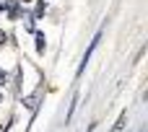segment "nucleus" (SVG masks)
<instances>
[{"instance_id": "nucleus-1", "label": "nucleus", "mask_w": 148, "mask_h": 132, "mask_svg": "<svg viewBox=\"0 0 148 132\" xmlns=\"http://www.w3.org/2000/svg\"><path fill=\"white\" fill-rule=\"evenodd\" d=\"M0 8L8 10L10 18H18V13H21V10H18V0H0Z\"/></svg>"}, {"instance_id": "nucleus-2", "label": "nucleus", "mask_w": 148, "mask_h": 132, "mask_svg": "<svg viewBox=\"0 0 148 132\" xmlns=\"http://www.w3.org/2000/svg\"><path fill=\"white\" fill-rule=\"evenodd\" d=\"M44 47H47V42H44V34H36V49H39V52H44Z\"/></svg>"}, {"instance_id": "nucleus-3", "label": "nucleus", "mask_w": 148, "mask_h": 132, "mask_svg": "<svg viewBox=\"0 0 148 132\" xmlns=\"http://www.w3.org/2000/svg\"><path fill=\"white\" fill-rule=\"evenodd\" d=\"M36 104H39V96H29V99H26V106H29L31 112L36 109Z\"/></svg>"}, {"instance_id": "nucleus-4", "label": "nucleus", "mask_w": 148, "mask_h": 132, "mask_svg": "<svg viewBox=\"0 0 148 132\" xmlns=\"http://www.w3.org/2000/svg\"><path fill=\"white\" fill-rule=\"evenodd\" d=\"M42 16H44V0L36 5V10H34V16H31V18H42Z\"/></svg>"}, {"instance_id": "nucleus-5", "label": "nucleus", "mask_w": 148, "mask_h": 132, "mask_svg": "<svg viewBox=\"0 0 148 132\" xmlns=\"http://www.w3.org/2000/svg\"><path fill=\"white\" fill-rule=\"evenodd\" d=\"M5 42H8V34H5V31H0V47H3Z\"/></svg>"}, {"instance_id": "nucleus-6", "label": "nucleus", "mask_w": 148, "mask_h": 132, "mask_svg": "<svg viewBox=\"0 0 148 132\" xmlns=\"http://www.w3.org/2000/svg\"><path fill=\"white\" fill-rule=\"evenodd\" d=\"M3 83H5V73L0 70V86H3Z\"/></svg>"}, {"instance_id": "nucleus-7", "label": "nucleus", "mask_w": 148, "mask_h": 132, "mask_svg": "<svg viewBox=\"0 0 148 132\" xmlns=\"http://www.w3.org/2000/svg\"><path fill=\"white\" fill-rule=\"evenodd\" d=\"M18 3H29V0H18Z\"/></svg>"}, {"instance_id": "nucleus-8", "label": "nucleus", "mask_w": 148, "mask_h": 132, "mask_svg": "<svg viewBox=\"0 0 148 132\" xmlns=\"http://www.w3.org/2000/svg\"><path fill=\"white\" fill-rule=\"evenodd\" d=\"M0 99H3V96H0Z\"/></svg>"}]
</instances>
